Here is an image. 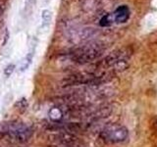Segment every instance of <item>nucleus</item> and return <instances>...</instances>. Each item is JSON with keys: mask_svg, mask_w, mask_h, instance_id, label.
<instances>
[{"mask_svg": "<svg viewBox=\"0 0 157 147\" xmlns=\"http://www.w3.org/2000/svg\"><path fill=\"white\" fill-rule=\"evenodd\" d=\"M103 49L99 44L91 43L77 48L73 53H71L70 56L74 62L78 64H86L99 57Z\"/></svg>", "mask_w": 157, "mask_h": 147, "instance_id": "obj_1", "label": "nucleus"}, {"mask_svg": "<svg viewBox=\"0 0 157 147\" xmlns=\"http://www.w3.org/2000/svg\"><path fill=\"white\" fill-rule=\"evenodd\" d=\"M0 132L7 134L13 138L18 141L25 142L31 138L33 134V130L24 124L20 123H9V124L0 125Z\"/></svg>", "mask_w": 157, "mask_h": 147, "instance_id": "obj_2", "label": "nucleus"}, {"mask_svg": "<svg viewBox=\"0 0 157 147\" xmlns=\"http://www.w3.org/2000/svg\"><path fill=\"white\" fill-rule=\"evenodd\" d=\"M102 138L111 143H121L128 139L129 131L125 126L120 125H110L102 130Z\"/></svg>", "mask_w": 157, "mask_h": 147, "instance_id": "obj_3", "label": "nucleus"}, {"mask_svg": "<svg viewBox=\"0 0 157 147\" xmlns=\"http://www.w3.org/2000/svg\"><path fill=\"white\" fill-rule=\"evenodd\" d=\"M99 80L96 77H93L87 73H75L64 77L62 81V86L70 87L78 86L82 85H91V83H98Z\"/></svg>", "mask_w": 157, "mask_h": 147, "instance_id": "obj_4", "label": "nucleus"}, {"mask_svg": "<svg viewBox=\"0 0 157 147\" xmlns=\"http://www.w3.org/2000/svg\"><path fill=\"white\" fill-rule=\"evenodd\" d=\"M52 140L65 147H74L77 145V138L67 131H61L52 135Z\"/></svg>", "mask_w": 157, "mask_h": 147, "instance_id": "obj_5", "label": "nucleus"}, {"mask_svg": "<svg viewBox=\"0 0 157 147\" xmlns=\"http://www.w3.org/2000/svg\"><path fill=\"white\" fill-rule=\"evenodd\" d=\"M144 27L148 31L157 28V14L152 13L147 15L144 19Z\"/></svg>", "mask_w": 157, "mask_h": 147, "instance_id": "obj_6", "label": "nucleus"}, {"mask_svg": "<svg viewBox=\"0 0 157 147\" xmlns=\"http://www.w3.org/2000/svg\"><path fill=\"white\" fill-rule=\"evenodd\" d=\"M52 20V13L50 10L48 9H44L41 12V21H42V27L46 28L49 26Z\"/></svg>", "mask_w": 157, "mask_h": 147, "instance_id": "obj_7", "label": "nucleus"}, {"mask_svg": "<svg viewBox=\"0 0 157 147\" xmlns=\"http://www.w3.org/2000/svg\"><path fill=\"white\" fill-rule=\"evenodd\" d=\"M33 57V52H29L28 55L24 58V60L22 61L21 66H20V71L25 72L27 69H29V67L31 66V64H32Z\"/></svg>", "mask_w": 157, "mask_h": 147, "instance_id": "obj_8", "label": "nucleus"}, {"mask_svg": "<svg viewBox=\"0 0 157 147\" xmlns=\"http://www.w3.org/2000/svg\"><path fill=\"white\" fill-rule=\"evenodd\" d=\"M28 106H29V104H28V101L26 98H22V99L17 101V103L15 104V108H16L17 110H19L21 113H23L25 110H26Z\"/></svg>", "mask_w": 157, "mask_h": 147, "instance_id": "obj_9", "label": "nucleus"}, {"mask_svg": "<svg viewBox=\"0 0 157 147\" xmlns=\"http://www.w3.org/2000/svg\"><path fill=\"white\" fill-rule=\"evenodd\" d=\"M14 70H15V65H13V64H9V65L5 68V70H4V75L6 76L7 77H10L13 74V72H14Z\"/></svg>", "mask_w": 157, "mask_h": 147, "instance_id": "obj_10", "label": "nucleus"}, {"mask_svg": "<svg viewBox=\"0 0 157 147\" xmlns=\"http://www.w3.org/2000/svg\"><path fill=\"white\" fill-rule=\"evenodd\" d=\"M5 33H6V36H4V39H3V42H2V45L4 46L5 44L7 43V41H8V39H9V31H8V28H6V31H5Z\"/></svg>", "mask_w": 157, "mask_h": 147, "instance_id": "obj_11", "label": "nucleus"}]
</instances>
